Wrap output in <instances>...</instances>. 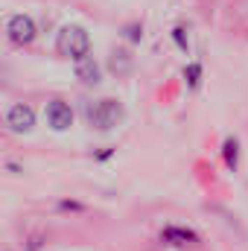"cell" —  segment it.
Masks as SVG:
<instances>
[{"label":"cell","mask_w":248,"mask_h":251,"mask_svg":"<svg viewBox=\"0 0 248 251\" xmlns=\"http://www.w3.org/2000/svg\"><path fill=\"white\" fill-rule=\"evenodd\" d=\"M85 114V123L97 131H111L125 120V108L120 100H111V97H102V100H91L85 102L82 108Z\"/></svg>","instance_id":"6da1fadb"},{"label":"cell","mask_w":248,"mask_h":251,"mask_svg":"<svg viewBox=\"0 0 248 251\" xmlns=\"http://www.w3.org/2000/svg\"><path fill=\"white\" fill-rule=\"evenodd\" d=\"M56 50H59V56L73 59V62L85 59V56L91 53V35H88V29L79 26V24H67V26H62L59 35H56Z\"/></svg>","instance_id":"7a4b0ae2"},{"label":"cell","mask_w":248,"mask_h":251,"mask_svg":"<svg viewBox=\"0 0 248 251\" xmlns=\"http://www.w3.org/2000/svg\"><path fill=\"white\" fill-rule=\"evenodd\" d=\"M6 38L18 47H29L35 38H38V26L29 15H12L6 21Z\"/></svg>","instance_id":"3957f363"},{"label":"cell","mask_w":248,"mask_h":251,"mask_svg":"<svg viewBox=\"0 0 248 251\" xmlns=\"http://www.w3.org/2000/svg\"><path fill=\"white\" fill-rule=\"evenodd\" d=\"M3 123H6L9 131H15V134H26L35 126V111L26 102H12L9 111H6V117H3Z\"/></svg>","instance_id":"277c9868"},{"label":"cell","mask_w":248,"mask_h":251,"mask_svg":"<svg viewBox=\"0 0 248 251\" xmlns=\"http://www.w3.org/2000/svg\"><path fill=\"white\" fill-rule=\"evenodd\" d=\"M161 243L170 249H190V246H201V237L184 225H167L161 231Z\"/></svg>","instance_id":"5b68a950"},{"label":"cell","mask_w":248,"mask_h":251,"mask_svg":"<svg viewBox=\"0 0 248 251\" xmlns=\"http://www.w3.org/2000/svg\"><path fill=\"white\" fill-rule=\"evenodd\" d=\"M47 126L53 131H67L73 126V108L64 100H50L47 102Z\"/></svg>","instance_id":"8992f818"},{"label":"cell","mask_w":248,"mask_h":251,"mask_svg":"<svg viewBox=\"0 0 248 251\" xmlns=\"http://www.w3.org/2000/svg\"><path fill=\"white\" fill-rule=\"evenodd\" d=\"M76 79L85 82V85H99L102 70H99V64L94 62V56H85V59L76 62Z\"/></svg>","instance_id":"52a82bcc"},{"label":"cell","mask_w":248,"mask_h":251,"mask_svg":"<svg viewBox=\"0 0 248 251\" xmlns=\"http://www.w3.org/2000/svg\"><path fill=\"white\" fill-rule=\"evenodd\" d=\"M108 67H111V73L125 76V73L134 67V59H131L128 50H111V56H108Z\"/></svg>","instance_id":"ba28073f"},{"label":"cell","mask_w":248,"mask_h":251,"mask_svg":"<svg viewBox=\"0 0 248 251\" xmlns=\"http://www.w3.org/2000/svg\"><path fill=\"white\" fill-rule=\"evenodd\" d=\"M222 158H225V167H228L231 173H237V167H240V140H237V137H225V143H222Z\"/></svg>","instance_id":"9c48e42d"},{"label":"cell","mask_w":248,"mask_h":251,"mask_svg":"<svg viewBox=\"0 0 248 251\" xmlns=\"http://www.w3.org/2000/svg\"><path fill=\"white\" fill-rule=\"evenodd\" d=\"M184 79H187V85L190 88H198L201 85V64L198 62H190L184 67Z\"/></svg>","instance_id":"30bf717a"},{"label":"cell","mask_w":248,"mask_h":251,"mask_svg":"<svg viewBox=\"0 0 248 251\" xmlns=\"http://www.w3.org/2000/svg\"><path fill=\"white\" fill-rule=\"evenodd\" d=\"M123 32H125V38H128V41H134V44L143 38V26H140V24H128Z\"/></svg>","instance_id":"8fae6325"},{"label":"cell","mask_w":248,"mask_h":251,"mask_svg":"<svg viewBox=\"0 0 248 251\" xmlns=\"http://www.w3.org/2000/svg\"><path fill=\"white\" fill-rule=\"evenodd\" d=\"M41 246H44V234H32V237L26 240V249L24 251H38Z\"/></svg>","instance_id":"7c38bea8"},{"label":"cell","mask_w":248,"mask_h":251,"mask_svg":"<svg viewBox=\"0 0 248 251\" xmlns=\"http://www.w3.org/2000/svg\"><path fill=\"white\" fill-rule=\"evenodd\" d=\"M173 38H175L178 50H184V53H187V35H184V26H175V29H173Z\"/></svg>","instance_id":"4fadbf2b"},{"label":"cell","mask_w":248,"mask_h":251,"mask_svg":"<svg viewBox=\"0 0 248 251\" xmlns=\"http://www.w3.org/2000/svg\"><path fill=\"white\" fill-rule=\"evenodd\" d=\"M59 210H73V213H79V210H85V204H82V201H59Z\"/></svg>","instance_id":"5bb4252c"}]
</instances>
